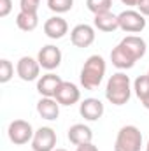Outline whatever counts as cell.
I'll return each mask as SVG.
<instances>
[{"label": "cell", "mask_w": 149, "mask_h": 151, "mask_svg": "<svg viewBox=\"0 0 149 151\" xmlns=\"http://www.w3.org/2000/svg\"><path fill=\"white\" fill-rule=\"evenodd\" d=\"M11 11H12V0H0V18L9 16Z\"/></svg>", "instance_id": "obj_25"}, {"label": "cell", "mask_w": 149, "mask_h": 151, "mask_svg": "<svg viewBox=\"0 0 149 151\" xmlns=\"http://www.w3.org/2000/svg\"><path fill=\"white\" fill-rule=\"evenodd\" d=\"M133 91L137 95L139 100H144L149 95V79L148 76H139L135 81H133Z\"/></svg>", "instance_id": "obj_20"}, {"label": "cell", "mask_w": 149, "mask_h": 151, "mask_svg": "<svg viewBox=\"0 0 149 151\" xmlns=\"http://www.w3.org/2000/svg\"><path fill=\"white\" fill-rule=\"evenodd\" d=\"M47 7L56 14H63L74 7V0H47Z\"/></svg>", "instance_id": "obj_22"}, {"label": "cell", "mask_w": 149, "mask_h": 151, "mask_svg": "<svg viewBox=\"0 0 149 151\" xmlns=\"http://www.w3.org/2000/svg\"><path fill=\"white\" fill-rule=\"evenodd\" d=\"M146 76H148V79H149V70H148V74H146Z\"/></svg>", "instance_id": "obj_32"}, {"label": "cell", "mask_w": 149, "mask_h": 151, "mask_svg": "<svg viewBox=\"0 0 149 151\" xmlns=\"http://www.w3.org/2000/svg\"><path fill=\"white\" fill-rule=\"evenodd\" d=\"M70 40L75 47H81V49L90 47L95 42V28L91 25H86V23L75 25L70 30Z\"/></svg>", "instance_id": "obj_8"}, {"label": "cell", "mask_w": 149, "mask_h": 151, "mask_svg": "<svg viewBox=\"0 0 149 151\" xmlns=\"http://www.w3.org/2000/svg\"><path fill=\"white\" fill-rule=\"evenodd\" d=\"M146 151H149V139H148V144H146Z\"/></svg>", "instance_id": "obj_31"}, {"label": "cell", "mask_w": 149, "mask_h": 151, "mask_svg": "<svg viewBox=\"0 0 149 151\" xmlns=\"http://www.w3.org/2000/svg\"><path fill=\"white\" fill-rule=\"evenodd\" d=\"M111 5H112V0H86V7L93 14L107 12V11H111Z\"/></svg>", "instance_id": "obj_21"}, {"label": "cell", "mask_w": 149, "mask_h": 151, "mask_svg": "<svg viewBox=\"0 0 149 151\" xmlns=\"http://www.w3.org/2000/svg\"><path fill=\"white\" fill-rule=\"evenodd\" d=\"M14 76V65L7 60V58H2L0 60V83L5 84L12 79Z\"/></svg>", "instance_id": "obj_23"}, {"label": "cell", "mask_w": 149, "mask_h": 151, "mask_svg": "<svg viewBox=\"0 0 149 151\" xmlns=\"http://www.w3.org/2000/svg\"><path fill=\"white\" fill-rule=\"evenodd\" d=\"M111 62H112V65L116 69H119V70H128V69H132L135 65V60L125 51V47L121 44H117L111 51Z\"/></svg>", "instance_id": "obj_18"}, {"label": "cell", "mask_w": 149, "mask_h": 151, "mask_svg": "<svg viewBox=\"0 0 149 151\" xmlns=\"http://www.w3.org/2000/svg\"><path fill=\"white\" fill-rule=\"evenodd\" d=\"M132 97V81L125 72H116L105 86V99L112 106H125Z\"/></svg>", "instance_id": "obj_2"}, {"label": "cell", "mask_w": 149, "mask_h": 151, "mask_svg": "<svg viewBox=\"0 0 149 151\" xmlns=\"http://www.w3.org/2000/svg\"><path fill=\"white\" fill-rule=\"evenodd\" d=\"M137 11L142 14V16H149V0H140L137 4Z\"/></svg>", "instance_id": "obj_26"}, {"label": "cell", "mask_w": 149, "mask_h": 151, "mask_svg": "<svg viewBox=\"0 0 149 151\" xmlns=\"http://www.w3.org/2000/svg\"><path fill=\"white\" fill-rule=\"evenodd\" d=\"M56 148V132L51 127H40L35 130L32 139V150L34 151H53Z\"/></svg>", "instance_id": "obj_6"}, {"label": "cell", "mask_w": 149, "mask_h": 151, "mask_svg": "<svg viewBox=\"0 0 149 151\" xmlns=\"http://www.w3.org/2000/svg\"><path fill=\"white\" fill-rule=\"evenodd\" d=\"M69 32V23L62 18V16H53L49 19H46L44 23V34L49 39H63Z\"/></svg>", "instance_id": "obj_14"}, {"label": "cell", "mask_w": 149, "mask_h": 151, "mask_svg": "<svg viewBox=\"0 0 149 151\" xmlns=\"http://www.w3.org/2000/svg\"><path fill=\"white\" fill-rule=\"evenodd\" d=\"M16 72L19 76V79L25 83L35 81V79H39V74H40V63H39L37 58L21 56L16 63Z\"/></svg>", "instance_id": "obj_7"}, {"label": "cell", "mask_w": 149, "mask_h": 151, "mask_svg": "<svg viewBox=\"0 0 149 151\" xmlns=\"http://www.w3.org/2000/svg\"><path fill=\"white\" fill-rule=\"evenodd\" d=\"M105 69H107L105 60H104L100 55H91V56L84 62V65H82V69H81V76H79L81 86H82L84 90H90V91L97 90V88L102 84V81H104Z\"/></svg>", "instance_id": "obj_1"}, {"label": "cell", "mask_w": 149, "mask_h": 151, "mask_svg": "<svg viewBox=\"0 0 149 151\" xmlns=\"http://www.w3.org/2000/svg\"><path fill=\"white\" fill-rule=\"evenodd\" d=\"M104 104H102V100H98V99H93V97H90V99H84L81 104H79V113L81 116L84 118V119H88V121H97V119H100L102 116H104Z\"/></svg>", "instance_id": "obj_11"}, {"label": "cell", "mask_w": 149, "mask_h": 151, "mask_svg": "<svg viewBox=\"0 0 149 151\" xmlns=\"http://www.w3.org/2000/svg\"><path fill=\"white\" fill-rule=\"evenodd\" d=\"M62 83H63V79L60 76L53 74V72L44 74L42 77L37 79V91L40 93V97H51V99H54V95H56V91H58V88H60Z\"/></svg>", "instance_id": "obj_12"}, {"label": "cell", "mask_w": 149, "mask_h": 151, "mask_svg": "<svg viewBox=\"0 0 149 151\" xmlns=\"http://www.w3.org/2000/svg\"><path fill=\"white\" fill-rule=\"evenodd\" d=\"M75 151H98V148L93 144V142H86V144H81V146H77Z\"/></svg>", "instance_id": "obj_27"}, {"label": "cell", "mask_w": 149, "mask_h": 151, "mask_svg": "<svg viewBox=\"0 0 149 151\" xmlns=\"http://www.w3.org/2000/svg\"><path fill=\"white\" fill-rule=\"evenodd\" d=\"M93 25L97 30L104 32V34H111L114 30L119 28V21H117V14H114L111 11L107 12H100V14H95V19H93Z\"/></svg>", "instance_id": "obj_17"}, {"label": "cell", "mask_w": 149, "mask_h": 151, "mask_svg": "<svg viewBox=\"0 0 149 151\" xmlns=\"http://www.w3.org/2000/svg\"><path fill=\"white\" fill-rule=\"evenodd\" d=\"M142 132L135 125H125L119 128L114 142V151H140Z\"/></svg>", "instance_id": "obj_3"}, {"label": "cell", "mask_w": 149, "mask_h": 151, "mask_svg": "<svg viewBox=\"0 0 149 151\" xmlns=\"http://www.w3.org/2000/svg\"><path fill=\"white\" fill-rule=\"evenodd\" d=\"M37 60H39V63H40L42 69H46V70H54V69H58L60 63H62V51H60V47H56V46H53V44H47V46H44V47L39 51Z\"/></svg>", "instance_id": "obj_9"}, {"label": "cell", "mask_w": 149, "mask_h": 151, "mask_svg": "<svg viewBox=\"0 0 149 151\" xmlns=\"http://www.w3.org/2000/svg\"><path fill=\"white\" fill-rule=\"evenodd\" d=\"M16 25H18V28L23 30V32H34L39 25L37 12H25V11H19V14L16 16Z\"/></svg>", "instance_id": "obj_19"}, {"label": "cell", "mask_w": 149, "mask_h": 151, "mask_svg": "<svg viewBox=\"0 0 149 151\" xmlns=\"http://www.w3.org/2000/svg\"><path fill=\"white\" fill-rule=\"evenodd\" d=\"M123 47H125V51L137 62V60H140L144 55H146V51H148V46H146V40L142 37H139V35H126V37L123 39L121 42H119Z\"/></svg>", "instance_id": "obj_13"}, {"label": "cell", "mask_w": 149, "mask_h": 151, "mask_svg": "<svg viewBox=\"0 0 149 151\" xmlns=\"http://www.w3.org/2000/svg\"><path fill=\"white\" fill-rule=\"evenodd\" d=\"M54 99L58 100L60 106H74L81 100V90L77 88V84L70 81H63L54 95Z\"/></svg>", "instance_id": "obj_10"}, {"label": "cell", "mask_w": 149, "mask_h": 151, "mask_svg": "<svg viewBox=\"0 0 149 151\" xmlns=\"http://www.w3.org/2000/svg\"><path fill=\"white\" fill-rule=\"evenodd\" d=\"M125 5H130V7H137V4L140 2V0H121Z\"/></svg>", "instance_id": "obj_28"}, {"label": "cell", "mask_w": 149, "mask_h": 151, "mask_svg": "<svg viewBox=\"0 0 149 151\" xmlns=\"http://www.w3.org/2000/svg\"><path fill=\"white\" fill-rule=\"evenodd\" d=\"M140 102H142V106H144V107H146V109L149 111V95L146 97V99H144V100H140Z\"/></svg>", "instance_id": "obj_29"}, {"label": "cell", "mask_w": 149, "mask_h": 151, "mask_svg": "<svg viewBox=\"0 0 149 151\" xmlns=\"http://www.w3.org/2000/svg\"><path fill=\"white\" fill-rule=\"evenodd\" d=\"M40 0H19V7L25 12H37Z\"/></svg>", "instance_id": "obj_24"}, {"label": "cell", "mask_w": 149, "mask_h": 151, "mask_svg": "<svg viewBox=\"0 0 149 151\" xmlns=\"http://www.w3.org/2000/svg\"><path fill=\"white\" fill-rule=\"evenodd\" d=\"M34 134L35 132H34L32 125L25 119H14V121H11V125L7 128V135H9L11 142L16 146H23V144L32 142Z\"/></svg>", "instance_id": "obj_5"}, {"label": "cell", "mask_w": 149, "mask_h": 151, "mask_svg": "<svg viewBox=\"0 0 149 151\" xmlns=\"http://www.w3.org/2000/svg\"><path fill=\"white\" fill-rule=\"evenodd\" d=\"M117 21H119V30L126 34H140L148 25L146 16H142L139 11H133V9H126L119 12Z\"/></svg>", "instance_id": "obj_4"}, {"label": "cell", "mask_w": 149, "mask_h": 151, "mask_svg": "<svg viewBox=\"0 0 149 151\" xmlns=\"http://www.w3.org/2000/svg\"><path fill=\"white\" fill-rule=\"evenodd\" d=\"M53 151H67V150H63V148H56V150H53Z\"/></svg>", "instance_id": "obj_30"}, {"label": "cell", "mask_w": 149, "mask_h": 151, "mask_svg": "<svg viewBox=\"0 0 149 151\" xmlns=\"http://www.w3.org/2000/svg\"><path fill=\"white\" fill-rule=\"evenodd\" d=\"M37 113L42 119L54 121V119H58V116H60V104H58L56 99L42 97L37 102Z\"/></svg>", "instance_id": "obj_15"}, {"label": "cell", "mask_w": 149, "mask_h": 151, "mask_svg": "<svg viewBox=\"0 0 149 151\" xmlns=\"http://www.w3.org/2000/svg\"><path fill=\"white\" fill-rule=\"evenodd\" d=\"M67 137L69 141L74 144V146H81V144H86V142H91L93 139V132L88 125L84 123H75L69 128L67 132Z\"/></svg>", "instance_id": "obj_16"}]
</instances>
